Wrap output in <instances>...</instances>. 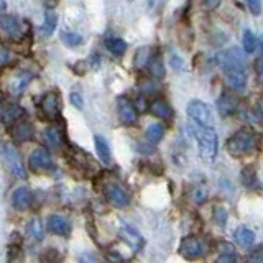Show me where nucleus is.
<instances>
[{
    "label": "nucleus",
    "mask_w": 263,
    "mask_h": 263,
    "mask_svg": "<svg viewBox=\"0 0 263 263\" xmlns=\"http://www.w3.org/2000/svg\"><path fill=\"white\" fill-rule=\"evenodd\" d=\"M0 161H2L5 170L15 178H20V179L27 178L28 175L27 166H25L18 150H16L13 145L7 142H0Z\"/></svg>",
    "instance_id": "nucleus-3"
},
{
    "label": "nucleus",
    "mask_w": 263,
    "mask_h": 263,
    "mask_svg": "<svg viewBox=\"0 0 263 263\" xmlns=\"http://www.w3.org/2000/svg\"><path fill=\"white\" fill-rule=\"evenodd\" d=\"M105 48L109 49L114 56H123L127 51V41L119 36H109V38H105Z\"/></svg>",
    "instance_id": "nucleus-22"
},
{
    "label": "nucleus",
    "mask_w": 263,
    "mask_h": 263,
    "mask_svg": "<svg viewBox=\"0 0 263 263\" xmlns=\"http://www.w3.org/2000/svg\"><path fill=\"white\" fill-rule=\"evenodd\" d=\"M217 64L224 68V71L230 69H243L245 66V53H242L238 48H230L217 54Z\"/></svg>",
    "instance_id": "nucleus-6"
},
{
    "label": "nucleus",
    "mask_w": 263,
    "mask_h": 263,
    "mask_svg": "<svg viewBox=\"0 0 263 263\" xmlns=\"http://www.w3.org/2000/svg\"><path fill=\"white\" fill-rule=\"evenodd\" d=\"M216 104H217L219 114L224 115V117L234 115L238 110V97L232 92H222Z\"/></svg>",
    "instance_id": "nucleus-14"
},
{
    "label": "nucleus",
    "mask_w": 263,
    "mask_h": 263,
    "mask_svg": "<svg viewBox=\"0 0 263 263\" xmlns=\"http://www.w3.org/2000/svg\"><path fill=\"white\" fill-rule=\"evenodd\" d=\"M0 31L12 40L20 38L23 33L22 22L13 15H2L0 16Z\"/></svg>",
    "instance_id": "nucleus-10"
},
{
    "label": "nucleus",
    "mask_w": 263,
    "mask_h": 263,
    "mask_svg": "<svg viewBox=\"0 0 263 263\" xmlns=\"http://www.w3.org/2000/svg\"><path fill=\"white\" fill-rule=\"evenodd\" d=\"M120 237L125 240L130 247H134V249H140V247L143 245V237L140 235V232L135 229V227H132L128 224H123L120 227Z\"/></svg>",
    "instance_id": "nucleus-17"
},
{
    "label": "nucleus",
    "mask_w": 263,
    "mask_h": 263,
    "mask_svg": "<svg viewBox=\"0 0 263 263\" xmlns=\"http://www.w3.org/2000/svg\"><path fill=\"white\" fill-rule=\"evenodd\" d=\"M46 226H48V230L49 232H53L56 235H61V237H68L71 234V222L60 216V214H51V216L48 217L46 220Z\"/></svg>",
    "instance_id": "nucleus-12"
},
{
    "label": "nucleus",
    "mask_w": 263,
    "mask_h": 263,
    "mask_svg": "<svg viewBox=\"0 0 263 263\" xmlns=\"http://www.w3.org/2000/svg\"><path fill=\"white\" fill-rule=\"evenodd\" d=\"M205 5L211 7V8H216V7H219V5H220V2H205Z\"/></svg>",
    "instance_id": "nucleus-48"
},
{
    "label": "nucleus",
    "mask_w": 263,
    "mask_h": 263,
    "mask_svg": "<svg viewBox=\"0 0 263 263\" xmlns=\"http://www.w3.org/2000/svg\"><path fill=\"white\" fill-rule=\"evenodd\" d=\"M187 115L191 117V120L194 122V125L197 127H204V128H212L214 127V117L212 112L209 109V105L202 102V101H191L187 104Z\"/></svg>",
    "instance_id": "nucleus-4"
},
{
    "label": "nucleus",
    "mask_w": 263,
    "mask_h": 263,
    "mask_svg": "<svg viewBox=\"0 0 263 263\" xmlns=\"http://www.w3.org/2000/svg\"><path fill=\"white\" fill-rule=\"evenodd\" d=\"M23 115H25V110L22 109L20 105L15 104L4 114V122L5 123H15V122H18L20 117H23Z\"/></svg>",
    "instance_id": "nucleus-32"
},
{
    "label": "nucleus",
    "mask_w": 263,
    "mask_h": 263,
    "mask_svg": "<svg viewBox=\"0 0 263 263\" xmlns=\"http://www.w3.org/2000/svg\"><path fill=\"white\" fill-rule=\"evenodd\" d=\"M148 110H150L155 117H158L161 120L173 119V109L164 101H161V99H155V101L150 104V107H148Z\"/></svg>",
    "instance_id": "nucleus-19"
},
{
    "label": "nucleus",
    "mask_w": 263,
    "mask_h": 263,
    "mask_svg": "<svg viewBox=\"0 0 263 263\" xmlns=\"http://www.w3.org/2000/svg\"><path fill=\"white\" fill-rule=\"evenodd\" d=\"M226 146H227V152L232 156H235V158L249 155L255 150V146H257V135H255L253 130L240 128L227 138Z\"/></svg>",
    "instance_id": "nucleus-2"
},
{
    "label": "nucleus",
    "mask_w": 263,
    "mask_h": 263,
    "mask_svg": "<svg viewBox=\"0 0 263 263\" xmlns=\"http://www.w3.org/2000/svg\"><path fill=\"white\" fill-rule=\"evenodd\" d=\"M69 99H71V104L74 107H78V109H82V97H81L79 92H71Z\"/></svg>",
    "instance_id": "nucleus-44"
},
{
    "label": "nucleus",
    "mask_w": 263,
    "mask_h": 263,
    "mask_svg": "<svg viewBox=\"0 0 263 263\" xmlns=\"http://www.w3.org/2000/svg\"><path fill=\"white\" fill-rule=\"evenodd\" d=\"M253 68H255V71H257V76L261 78V58H257V60H255Z\"/></svg>",
    "instance_id": "nucleus-46"
},
{
    "label": "nucleus",
    "mask_w": 263,
    "mask_h": 263,
    "mask_svg": "<svg viewBox=\"0 0 263 263\" xmlns=\"http://www.w3.org/2000/svg\"><path fill=\"white\" fill-rule=\"evenodd\" d=\"M40 109L43 117L48 120H54L61 115V96L60 92H54V90H49L43 96L40 102Z\"/></svg>",
    "instance_id": "nucleus-7"
},
{
    "label": "nucleus",
    "mask_w": 263,
    "mask_h": 263,
    "mask_svg": "<svg viewBox=\"0 0 263 263\" xmlns=\"http://www.w3.org/2000/svg\"><path fill=\"white\" fill-rule=\"evenodd\" d=\"M148 71L155 79H163L166 76V68H164L163 58L160 54H153L150 63H148Z\"/></svg>",
    "instance_id": "nucleus-23"
},
{
    "label": "nucleus",
    "mask_w": 263,
    "mask_h": 263,
    "mask_svg": "<svg viewBox=\"0 0 263 263\" xmlns=\"http://www.w3.org/2000/svg\"><path fill=\"white\" fill-rule=\"evenodd\" d=\"M40 261L41 263H61V255L56 249L48 247V249L43 250V253L40 255Z\"/></svg>",
    "instance_id": "nucleus-34"
},
{
    "label": "nucleus",
    "mask_w": 263,
    "mask_h": 263,
    "mask_svg": "<svg viewBox=\"0 0 263 263\" xmlns=\"http://www.w3.org/2000/svg\"><path fill=\"white\" fill-rule=\"evenodd\" d=\"M205 252H208V245L204 243L201 237L187 235L179 243V255L189 261H194L197 258L204 257Z\"/></svg>",
    "instance_id": "nucleus-5"
},
{
    "label": "nucleus",
    "mask_w": 263,
    "mask_h": 263,
    "mask_svg": "<svg viewBox=\"0 0 263 263\" xmlns=\"http://www.w3.org/2000/svg\"><path fill=\"white\" fill-rule=\"evenodd\" d=\"M61 40H63V43L68 46H79V45H82V41H84L82 35H79L76 31H63Z\"/></svg>",
    "instance_id": "nucleus-33"
},
{
    "label": "nucleus",
    "mask_w": 263,
    "mask_h": 263,
    "mask_svg": "<svg viewBox=\"0 0 263 263\" xmlns=\"http://www.w3.org/2000/svg\"><path fill=\"white\" fill-rule=\"evenodd\" d=\"M226 81L234 90H243L247 87V74L243 69L226 71Z\"/></svg>",
    "instance_id": "nucleus-18"
},
{
    "label": "nucleus",
    "mask_w": 263,
    "mask_h": 263,
    "mask_svg": "<svg viewBox=\"0 0 263 263\" xmlns=\"http://www.w3.org/2000/svg\"><path fill=\"white\" fill-rule=\"evenodd\" d=\"M212 219L214 222L219 226V227H226L227 226V219H229V214H227V209L226 208H214V212H212Z\"/></svg>",
    "instance_id": "nucleus-35"
},
{
    "label": "nucleus",
    "mask_w": 263,
    "mask_h": 263,
    "mask_svg": "<svg viewBox=\"0 0 263 263\" xmlns=\"http://www.w3.org/2000/svg\"><path fill=\"white\" fill-rule=\"evenodd\" d=\"M146 99L145 97H137L135 101H134V109H135V112H143V110H146Z\"/></svg>",
    "instance_id": "nucleus-40"
},
{
    "label": "nucleus",
    "mask_w": 263,
    "mask_h": 263,
    "mask_svg": "<svg viewBox=\"0 0 263 263\" xmlns=\"http://www.w3.org/2000/svg\"><path fill=\"white\" fill-rule=\"evenodd\" d=\"M214 263H237V255H220V257L214 261Z\"/></svg>",
    "instance_id": "nucleus-43"
},
{
    "label": "nucleus",
    "mask_w": 263,
    "mask_h": 263,
    "mask_svg": "<svg viewBox=\"0 0 263 263\" xmlns=\"http://www.w3.org/2000/svg\"><path fill=\"white\" fill-rule=\"evenodd\" d=\"M193 135L197 140V148H199V156L205 163H212L217 156L219 150V140L214 128H204V127H193Z\"/></svg>",
    "instance_id": "nucleus-1"
},
{
    "label": "nucleus",
    "mask_w": 263,
    "mask_h": 263,
    "mask_svg": "<svg viewBox=\"0 0 263 263\" xmlns=\"http://www.w3.org/2000/svg\"><path fill=\"white\" fill-rule=\"evenodd\" d=\"M193 199L196 204H202L205 199H208V191H205V187H196L193 193Z\"/></svg>",
    "instance_id": "nucleus-38"
},
{
    "label": "nucleus",
    "mask_w": 263,
    "mask_h": 263,
    "mask_svg": "<svg viewBox=\"0 0 263 263\" xmlns=\"http://www.w3.org/2000/svg\"><path fill=\"white\" fill-rule=\"evenodd\" d=\"M23 250H22V242H13L8 245V252H7V263H23Z\"/></svg>",
    "instance_id": "nucleus-27"
},
{
    "label": "nucleus",
    "mask_w": 263,
    "mask_h": 263,
    "mask_svg": "<svg viewBox=\"0 0 263 263\" xmlns=\"http://www.w3.org/2000/svg\"><path fill=\"white\" fill-rule=\"evenodd\" d=\"M56 25H58V15L54 10H51V8H48V10L45 12V22L43 25H41V35H45V36H49L51 33L54 31L56 28Z\"/></svg>",
    "instance_id": "nucleus-25"
},
{
    "label": "nucleus",
    "mask_w": 263,
    "mask_h": 263,
    "mask_svg": "<svg viewBox=\"0 0 263 263\" xmlns=\"http://www.w3.org/2000/svg\"><path fill=\"white\" fill-rule=\"evenodd\" d=\"M247 263H263V250L261 247H257L255 250H252L247 257Z\"/></svg>",
    "instance_id": "nucleus-36"
},
{
    "label": "nucleus",
    "mask_w": 263,
    "mask_h": 263,
    "mask_svg": "<svg viewBox=\"0 0 263 263\" xmlns=\"http://www.w3.org/2000/svg\"><path fill=\"white\" fill-rule=\"evenodd\" d=\"M171 61L175 63V68H176V69H181V64H183V60H181V58L173 56V60H171Z\"/></svg>",
    "instance_id": "nucleus-47"
},
{
    "label": "nucleus",
    "mask_w": 263,
    "mask_h": 263,
    "mask_svg": "<svg viewBox=\"0 0 263 263\" xmlns=\"http://www.w3.org/2000/svg\"><path fill=\"white\" fill-rule=\"evenodd\" d=\"M28 166L30 170H33L35 173L40 171H46L53 166V160H51V155L43 146H38L35 148L31 153H30V158H28Z\"/></svg>",
    "instance_id": "nucleus-9"
},
{
    "label": "nucleus",
    "mask_w": 263,
    "mask_h": 263,
    "mask_svg": "<svg viewBox=\"0 0 263 263\" xmlns=\"http://www.w3.org/2000/svg\"><path fill=\"white\" fill-rule=\"evenodd\" d=\"M152 56H153V53H152V48H146V46H143V48H140L138 51L135 53L134 63H135L137 68H146L148 63H150V60H152Z\"/></svg>",
    "instance_id": "nucleus-28"
},
{
    "label": "nucleus",
    "mask_w": 263,
    "mask_h": 263,
    "mask_svg": "<svg viewBox=\"0 0 263 263\" xmlns=\"http://www.w3.org/2000/svg\"><path fill=\"white\" fill-rule=\"evenodd\" d=\"M94 143H96V152H97L99 158H101L104 163H110L112 152H110L109 142H107V140L102 135H94Z\"/></svg>",
    "instance_id": "nucleus-20"
},
{
    "label": "nucleus",
    "mask_w": 263,
    "mask_h": 263,
    "mask_svg": "<svg viewBox=\"0 0 263 263\" xmlns=\"http://www.w3.org/2000/svg\"><path fill=\"white\" fill-rule=\"evenodd\" d=\"M8 60H10V54H8L7 48L0 45V66H4L8 63Z\"/></svg>",
    "instance_id": "nucleus-45"
},
{
    "label": "nucleus",
    "mask_w": 263,
    "mask_h": 263,
    "mask_svg": "<svg viewBox=\"0 0 263 263\" xmlns=\"http://www.w3.org/2000/svg\"><path fill=\"white\" fill-rule=\"evenodd\" d=\"M27 234H28L30 237L35 238V240H43L45 232H43V226H41V220H40V219L33 217V219L28 222V226H27Z\"/></svg>",
    "instance_id": "nucleus-29"
},
{
    "label": "nucleus",
    "mask_w": 263,
    "mask_h": 263,
    "mask_svg": "<svg viewBox=\"0 0 263 263\" xmlns=\"http://www.w3.org/2000/svg\"><path fill=\"white\" fill-rule=\"evenodd\" d=\"M234 237H235V240L238 242V245H242V247H252L253 242H255L253 230H250L249 227H243V226L235 229Z\"/></svg>",
    "instance_id": "nucleus-24"
},
{
    "label": "nucleus",
    "mask_w": 263,
    "mask_h": 263,
    "mask_svg": "<svg viewBox=\"0 0 263 263\" xmlns=\"http://www.w3.org/2000/svg\"><path fill=\"white\" fill-rule=\"evenodd\" d=\"M164 134H166V128H164V125H161V123H152V125L146 128L145 137H146L148 142L155 145V143L161 142Z\"/></svg>",
    "instance_id": "nucleus-26"
},
{
    "label": "nucleus",
    "mask_w": 263,
    "mask_h": 263,
    "mask_svg": "<svg viewBox=\"0 0 263 263\" xmlns=\"http://www.w3.org/2000/svg\"><path fill=\"white\" fill-rule=\"evenodd\" d=\"M117 115L123 125H134L137 122V112L127 97H120L117 101Z\"/></svg>",
    "instance_id": "nucleus-13"
},
{
    "label": "nucleus",
    "mask_w": 263,
    "mask_h": 263,
    "mask_svg": "<svg viewBox=\"0 0 263 263\" xmlns=\"http://www.w3.org/2000/svg\"><path fill=\"white\" fill-rule=\"evenodd\" d=\"M10 135L13 137L15 142H30L35 138V127L28 120H18L12 125Z\"/></svg>",
    "instance_id": "nucleus-11"
},
{
    "label": "nucleus",
    "mask_w": 263,
    "mask_h": 263,
    "mask_svg": "<svg viewBox=\"0 0 263 263\" xmlns=\"http://www.w3.org/2000/svg\"><path fill=\"white\" fill-rule=\"evenodd\" d=\"M107 260L110 263H123V257L120 252H115V250H110L107 253Z\"/></svg>",
    "instance_id": "nucleus-41"
},
{
    "label": "nucleus",
    "mask_w": 263,
    "mask_h": 263,
    "mask_svg": "<svg viewBox=\"0 0 263 263\" xmlns=\"http://www.w3.org/2000/svg\"><path fill=\"white\" fill-rule=\"evenodd\" d=\"M33 202V193L28 187H16L12 194V205L16 211H27Z\"/></svg>",
    "instance_id": "nucleus-16"
},
{
    "label": "nucleus",
    "mask_w": 263,
    "mask_h": 263,
    "mask_svg": "<svg viewBox=\"0 0 263 263\" xmlns=\"http://www.w3.org/2000/svg\"><path fill=\"white\" fill-rule=\"evenodd\" d=\"M5 7H7V4H5V2H2V0H0V13H2V12L5 10Z\"/></svg>",
    "instance_id": "nucleus-49"
},
{
    "label": "nucleus",
    "mask_w": 263,
    "mask_h": 263,
    "mask_svg": "<svg viewBox=\"0 0 263 263\" xmlns=\"http://www.w3.org/2000/svg\"><path fill=\"white\" fill-rule=\"evenodd\" d=\"M30 81H31V74L28 71H16L10 78V81H8V92L15 97L20 96L25 90V87L30 84Z\"/></svg>",
    "instance_id": "nucleus-15"
},
{
    "label": "nucleus",
    "mask_w": 263,
    "mask_h": 263,
    "mask_svg": "<svg viewBox=\"0 0 263 263\" xmlns=\"http://www.w3.org/2000/svg\"><path fill=\"white\" fill-rule=\"evenodd\" d=\"M258 45V40L255 36V33L252 30H245L243 31V49H245V54H250L257 49Z\"/></svg>",
    "instance_id": "nucleus-31"
},
{
    "label": "nucleus",
    "mask_w": 263,
    "mask_h": 263,
    "mask_svg": "<svg viewBox=\"0 0 263 263\" xmlns=\"http://www.w3.org/2000/svg\"><path fill=\"white\" fill-rule=\"evenodd\" d=\"M219 250L222 252V255H232V253H235L234 245L229 243V242H220L219 243Z\"/></svg>",
    "instance_id": "nucleus-42"
},
{
    "label": "nucleus",
    "mask_w": 263,
    "mask_h": 263,
    "mask_svg": "<svg viewBox=\"0 0 263 263\" xmlns=\"http://www.w3.org/2000/svg\"><path fill=\"white\" fill-rule=\"evenodd\" d=\"M45 138H46V143L51 146V148H60L61 143H63V140H64V134H63V130L61 127H58V125H51V127H48L46 132H45Z\"/></svg>",
    "instance_id": "nucleus-21"
},
{
    "label": "nucleus",
    "mask_w": 263,
    "mask_h": 263,
    "mask_svg": "<svg viewBox=\"0 0 263 263\" xmlns=\"http://www.w3.org/2000/svg\"><path fill=\"white\" fill-rule=\"evenodd\" d=\"M240 178H242L243 186H247V187H253L255 184L258 183V181H257V171H255V168L252 166V164H249V166H245L242 170Z\"/></svg>",
    "instance_id": "nucleus-30"
},
{
    "label": "nucleus",
    "mask_w": 263,
    "mask_h": 263,
    "mask_svg": "<svg viewBox=\"0 0 263 263\" xmlns=\"http://www.w3.org/2000/svg\"><path fill=\"white\" fill-rule=\"evenodd\" d=\"M247 7H249L250 13H253V15H260L261 13V2H258V0H252V2H247Z\"/></svg>",
    "instance_id": "nucleus-39"
},
{
    "label": "nucleus",
    "mask_w": 263,
    "mask_h": 263,
    "mask_svg": "<svg viewBox=\"0 0 263 263\" xmlns=\"http://www.w3.org/2000/svg\"><path fill=\"white\" fill-rule=\"evenodd\" d=\"M79 263H102V260L92 252H84L79 257Z\"/></svg>",
    "instance_id": "nucleus-37"
},
{
    "label": "nucleus",
    "mask_w": 263,
    "mask_h": 263,
    "mask_svg": "<svg viewBox=\"0 0 263 263\" xmlns=\"http://www.w3.org/2000/svg\"><path fill=\"white\" fill-rule=\"evenodd\" d=\"M104 194L109 199V202L115 208H127L130 204V194L125 187L115 183H107L104 186Z\"/></svg>",
    "instance_id": "nucleus-8"
}]
</instances>
